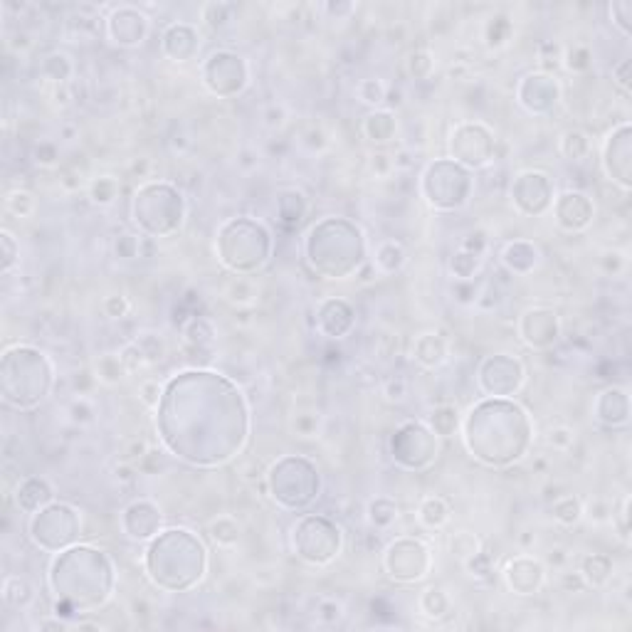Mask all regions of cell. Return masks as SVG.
Instances as JSON below:
<instances>
[{
  "mask_svg": "<svg viewBox=\"0 0 632 632\" xmlns=\"http://www.w3.org/2000/svg\"><path fill=\"white\" fill-rule=\"evenodd\" d=\"M413 358L418 363H423L425 368H438L447 361V346H445L443 339H438L435 334H423L418 341H415L413 349Z\"/></svg>",
  "mask_w": 632,
  "mask_h": 632,
  "instance_id": "cell-1",
  "label": "cell"
},
{
  "mask_svg": "<svg viewBox=\"0 0 632 632\" xmlns=\"http://www.w3.org/2000/svg\"><path fill=\"white\" fill-rule=\"evenodd\" d=\"M223 297L228 299L230 304H235V307L247 309L259 299V287L247 277H233L228 284H225Z\"/></svg>",
  "mask_w": 632,
  "mask_h": 632,
  "instance_id": "cell-2",
  "label": "cell"
},
{
  "mask_svg": "<svg viewBox=\"0 0 632 632\" xmlns=\"http://www.w3.org/2000/svg\"><path fill=\"white\" fill-rule=\"evenodd\" d=\"M420 610H423L425 618L430 620H443L452 613V600L445 593L443 588H428L423 595H420Z\"/></svg>",
  "mask_w": 632,
  "mask_h": 632,
  "instance_id": "cell-3",
  "label": "cell"
},
{
  "mask_svg": "<svg viewBox=\"0 0 632 632\" xmlns=\"http://www.w3.org/2000/svg\"><path fill=\"white\" fill-rule=\"evenodd\" d=\"M94 375H97V380L104 385H119L129 375V370H127V365L122 363L119 353L117 356L104 353L94 361Z\"/></svg>",
  "mask_w": 632,
  "mask_h": 632,
  "instance_id": "cell-4",
  "label": "cell"
},
{
  "mask_svg": "<svg viewBox=\"0 0 632 632\" xmlns=\"http://www.w3.org/2000/svg\"><path fill=\"white\" fill-rule=\"evenodd\" d=\"M418 519L423 521L428 529H443V526L450 521L447 501L440 499V496H428V499H423V504H420V509H418Z\"/></svg>",
  "mask_w": 632,
  "mask_h": 632,
  "instance_id": "cell-5",
  "label": "cell"
},
{
  "mask_svg": "<svg viewBox=\"0 0 632 632\" xmlns=\"http://www.w3.org/2000/svg\"><path fill=\"white\" fill-rule=\"evenodd\" d=\"M551 511H554V519L558 521V524L575 526L580 519H583V501L573 494L558 496V499L554 501V506H551Z\"/></svg>",
  "mask_w": 632,
  "mask_h": 632,
  "instance_id": "cell-6",
  "label": "cell"
},
{
  "mask_svg": "<svg viewBox=\"0 0 632 632\" xmlns=\"http://www.w3.org/2000/svg\"><path fill=\"white\" fill-rule=\"evenodd\" d=\"M5 580H8V583L15 588V593H13V590H8V588H3V603L8 605V608L23 610V608H28V605L35 600L33 585H30L25 578H20V575H8Z\"/></svg>",
  "mask_w": 632,
  "mask_h": 632,
  "instance_id": "cell-7",
  "label": "cell"
},
{
  "mask_svg": "<svg viewBox=\"0 0 632 632\" xmlns=\"http://www.w3.org/2000/svg\"><path fill=\"white\" fill-rule=\"evenodd\" d=\"M405 264V250L403 245L398 242H383L378 250H375V267L380 272H398Z\"/></svg>",
  "mask_w": 632,
  "mask_h": 632,
  "instance_id": "cell-8",
  "label": "cell"
},
{
  "mask_svg": "<svg viewBox=\"0 0 632 632\" xmlns=\"http://www.w3.org/2000/svg\"><path fill=\"white\" fill-rule=\"evenodd\" d=\"M35 208H37V200L30 190L25 188H15L5 195V210L15 218H33Z\"/></svg>",
  "mask_w": 632,
  "mask_h": 632,
  "instance_id": "cell-9",
  "label": "cell"
},
{
  "mask_svg": "<svg viewBox=\"0 0 632 632\" xmlns=\"http://www.w3.org/2000/svg\"><path fill=\"white\" fill-rule=\"evenodd\" d=\"M208 529L218 546H233V544H238V539H240L238 521L230 519V516H218V519H213Z\"/></svg>",
  "mask_w": 632,
  "mask_h": 632,
  "instance_id": "cell-10",
  "label": "cell"
},
{
  "mask_svg": "<svg viewBox=\"0 0 632 632\" xmlns=\"http://www.w3.org/2000/svg\"><path fill=\"white\" fill-rule=\"evenodd\" d=\"M119 195V183L112 178V175H102V178H94V183L89 185V198H92L94 205H112Z\"/></svg>",
  "mask_w": 632,
  "mask_h": 632,
  "instance_id": "cell-11",
  "label": "cell"
},
{
  "mask_svg": "<svg viewBox=\"0 0 632 632\" xmlns=\"http://www.w3.org/2000/svg\"><path fill=\"white\" fill-rule=\"evenodd\" d=\"M344 605L336 598H321L314 608V618L319 625H339L344 620Z\"/></svg>",
  "mask_w": 632,
  "mask_h": 632,
  "instance_id": "cell-12",
  "label": "cell"
},
{
  "mask_svg": "<svg viewBox=\"0 0 632 632\" xmlns=\"http://www.w3.org/2000/svg\"><path fill=\"white\" fill-rule=\"evenodd\" d=\"M356 92H358L361 102L370 104V107H378V104H383L385 97H388V89H385V84L380 82V79H363Z\"/></svg>",
  "mask_w": 632,
  "mask_h": 632,
  "instance_id": "cell-13",
  "label": "cell"
},
{
  "mask_svg": "<svg viewBox=\"0 0 632 632\" xmlns=\"http://www.w3.org/2000/svg\"><path fill=\"white\" fill-rule=\"evenodd\" d=\"M321 428L319 413H297L292 418V433L299 438H316Z\"/></svg>",
  "mask_w": 632,
  "mask_h": 632,
  "instance_id": "cell-14",
  "label": "cell"
},
{
  "mask_svg": "<svg viewBox=\"0 0 632 632\" xmlns=\"http://www.w3.org/2000/svg\"><path fill=\"white\" fill-rule=\"evenodd\" d=\"M380 395H383L388 403H395V405L405 403V400H408V395H410L408 380L400 378V375H393V378H388L383 383V388H380Z\"/></svg>",
  "mask_w": 632,
  "mask_h": 632,
  "instance_id": "cell-15",
  "label": "cell"
},
{
  "mask_svg": "<svg viewBox=\"0 0 632 632\" xmlns=\"http://www.w3.org/2000/svg\"><path fill=\"white\" fill-rule=\"evenodd\" d=\"M452 551L462 561H469L472 556H476L481 551V544L474 534H469V531H460V534H455V539H452Z\"/></svg>",
  "mask_w": 632,
  "mask_h": 632,
  "instance_id": "cell-16",
  "label": "cell"
},
{
  "mask_svg": "<svg viewBox=\"0 0 632 632\" xmlns=\"http://www.w3.org/2000/svg\"><path fill=\"white\" fill-rule=\"evenodd\" d=\"M119 358H122V363L127 365L129 373H136V370H141V368H146V365H151V363H148V358H146V353L139 349L136 341H134V344L124 346V349L119 351Z\"/></svg>",
  "mask_w": 632,
  "mask_h": 632,
  "instance_id": "cell-17",
  "label": "cell"
},
{
  "mask_svg": "<svg viewBox=\"0 0 632 632\" xmlns=\"http://www.w3.org/2000/svg\"><path fill=\"white\" fill-rule=\"evenodd\" d=\"M575 443V430L566 428V425H558V428H551L549 433H546V445L554 450H558V452H566V450H570Z\"/></svg>",
  "mask_w": 632,
  "mask_h": 632,
  "instance_id": "cell-18",
  "label": "cell"
},
{
  "mask_svg": "<svg viewBox=\"0 0 632 632\" xmlns=\"http://www.w3.org/2000/svg\"><path fill=\"white\" fill-rule=\"evenodd\" d=\"M136 344H139V349L146 353L148 363H158V361H163L165 344H163V339H160V336H156V334H144V336H139V339H136Z\"/></svg>",
  "mask_w": 632,
  "mask_h": 632,
  "instance_id": "cell-19",
  "label": "cell"
},
{
  "mask_svg": "<svg viewBox=\"0 0 632 632\" xmlns=\"http://www.w3.org/2000/svg\"><path fill=\"white\" fill-rule=\"evenodd\" d=\"M433 428L435 433L440 435H452L455 425H457V410L452 408V405H443V408H438L433 413Z\"/></svg>",
  "mask_w": 632,
  "mask_h": 632,
  "instance_id": "cell-20",
  "label": "cell"
},
{
  "mask_svg": "<svg viewBox=\"0 0 632 632\" xmlns=\"http://www.w3.org/2000/svg\"><path fill=\"white\" fill-rule=\"evenodd\" d=\"M69 418L77 425H89L94 420V405L87 395H77V398L69 403Z\"/></svg>",
  "mask_w": 632,
  "mask_h": 632,
  "instance_id": "cell-21",
  "label": "cell"
},
{
  "mask_svg": "<svg viewBox=\"0 0 632 632\" xmlns=\"http://www.w3.org/2000/svg\"><path fill=\"white\" fill-rule=\"evenodd\" d=\"M558 588L563 590V593H583V590L588 588V583H585L580 570H563V573L558 575Z\"/></svg>",
  "mask_w": 632,
  "mask_h": 632,
  "instance_id": "cell-22",
  "label": "cell"
},
{
  "mask_svg": "<svg viewBox=\"0 0 632 632\" xmlns=\"http://www.w3.org/2000/svg\"><path fill=\"white\" fill-rule=\"evenodd\" d=\"M129 312H131V302L127 297H122V294H114V297L104 299V314L109 319H124Z\"/></svg>",
  "mask_w": 632,
  "mask_h": 632,
  "instance_id": "cell-23",
  "label": "cell"
},
{
  "mask_svg": "<svg viewBox=\"0 0 632 632\" xmlns=\"http://www.w3.org/2000/svg\"><path fill=\"white\" fill-rule=\"evenodd\" d=\"M370 170H373L378 178H388V175L395 170V158L383 151L370 153Z\"/></svg>",
  "mask_w": 632,
  "mask_h": 632,
  "instance_id": "cell-24",
  "label": "cell"
},
{
  "mask_svg": "<svg viewBox=\"0 0 632 632\" xmlns=\"http://www.w3.org/2000/svg\"><path fill=\"white\" fill-rule=\"evenodd\" d=\"M590 64V52L585 47H573L568 49V54H566V67L573 69V72H583V69H588Z\"/></svg>",
  "mask_w": 632,
  "mask_h": 632,
  "instance_id": "cell-25",
  "label": "cell"
},
{
  "mask_svg": "<svg viewBox=\"0 0 632 632\" xmlns=\"http://www.w3.org/2000/svg\"><path fill=\"white\" fill-rule=\"evenodd\" d=\"M57 146L54 144H40L37 148H35V163L42 165V168H54L57 165Z\"/></svg>",
  "mask_w": 632,
  "mask_h": 632,
  "instance_id": "cell-26",
  "label": "cell"
},
{
  "mask_svg": "<svg viewBox=\"0 0 632 632\" xmlns=\"http://www.w3.org/2000/svg\"><path fill=\"white\" fill-rule=\"evenodd\" d=\"M158 395H160L158 380H144V383L139 385V398H141V403L146 405V408H156Z\"/></svg>",
  "mask_w": 632,
  "mask_h": 632,
  "instance_id": "cell-27",
  "label": "cell"
},
{
  "mask_svg": "<svg viewBox=\"0 0 632 632\" xmlns=\"http://www.w3.org/2000/svg\"><path fill=\"white\" fill-rule=\"evenodd\" d=\"M262 119L269 129H282L284 124H287V112H284L282 104H269V107L264 109Z\"/></svg>",
  "mask_w": 632,
  "mask_h": 632,
  "instance_id": "cell-28",
  "label": "cell"
},
{
  "mask_svg": "<svg viewBox=\"0 0 632 632\" xmlns=\"http://www.w3.org/2000/svg\"><path fill=\"white\" fill-rule=\"evenodd\" d=\"M0 238H3V247H5V262H3V274L13 272L15 264V247H13V233L10 230H0Z\"/></svg>",
  "mask_w": 632,
  "mask_h": 632,
  "instance_id": "cell-29",
  "label": "cell"
},
{
  "mask_svg": "<svg viewBox=\"0 0 632 632\" xmlns=\"http://www.w3.org/2000/svg\"><path fill=\"white\" fill-rule=\"evenodd\" d=\"M148 452H151V450H148V445L144 443V440H134V443L129 445L127 452H124V455H127V462H131V464H136V467H139V462H141V460L146 457Z\"/></svg>",
  "mask_w": 632,
  "mask_h": 632,
  "instance_id": "cell-30",
  "label": "cell"
},
{
  "mask_svg": "<svg viewBox=\"0 0 632 632\" xmlns=\"http://www.w3.org/2000/svg\"><path fill=\"white\" fill-rule=\"evenodd\" d=\"M54 104H59V107L72 104V94H69V89L64 87V84H57V87H54Z\"/></svg>",
  "mask_w": 632,
  "mask_h": 632,
  "instance_id": "cell-31",
  "label": "cell"
},
{
  "mask_svg": "<svg viewBox=\"0 0 632 632\" xmlns=\"http://www.w3.org/2000/svg\"><path fill=\"white\" fill-rule=\"evenodd\" d=\"M566 561H568V556H566V551H563V549H554V551H551V556H549V563L563 566Z\"/></svg>",
  "mask_w": 632,
  "mask_h": 632,
  "instance_id": "cell-32",
  "label": "cell"
}]
</instances>
